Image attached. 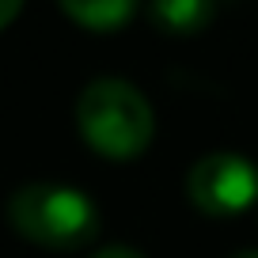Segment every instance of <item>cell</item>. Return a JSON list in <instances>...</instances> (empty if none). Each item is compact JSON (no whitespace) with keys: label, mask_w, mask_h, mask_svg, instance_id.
Masks as SVG:
<instances>
[{"label":"cell","mask_w":258,"mask_h":258,"mask_svg":"<svg viewBox=\"0 0 258 258\" xmlns=\"http://www.w3.org/2000/svg\"><path fill=\"white\" fill-rule=\"evenodd\" d=\"M76 125L80 137L106 160H133L152 145L156 118L148 99L129 80L103 76L91 80L76 99Z\"/></svg>","instance_id":"cell-1"},{"label":"cell","mask_w":258,"mask_h":258,"mask_svg":"<svg viewBox=\"0 0 258 258\" xmlns=\"http://www.w3.org/2000/svg\"><path fill=\"white\" fill-rule=\"evenodd\" d=\"M8 220L27 243L46 250H80L99 235L95 202L61 182L19 186L8 198Z\"/></svg>","instance_id":"cell-2"},{"label":"cell","mask_w":258,"mask_h":258,"mask_svg":"<svg viewBox=\"0 0 258 258\" xmlns=\"http://www.w3.org/2000/svg\"><path fill=\"white\" fill-rule=\"evenodd\" d=\"M186 194L209 217H235L258 202V167L239 152H209L190 167Z\"/></svg>","instance_id":"cell-3"},{"label":"cell","mask_w":258,"mask_h":258,"mask_svg":"<svg viewBox=\"0 0 258 258\" xmlns=\"http://www.w3.org/2000/svg\"><path fill=\"white\" fill-rule=\"evenodd\" d=\"M57 4L73 23L88 31H118L137 12V0H57Z\"/></svg>","instance_id":"cell-4"},{"label":"cell","mask_w":258,"mask_h":258,"mask_svg":"<svg viewBox=\"0 0 258 258\" xmlns=\"http://www.w3.org/2000/svg\"><path fill=\"white\" fill-rule=\"evenodd\" d=\"M148 12L163 34H198L213 19V0H152Z\"/></svg>","instance_id":"cell-5"},{"label":"cell","mask_w":258,"mask_h":258,"mask_svg":"<svg viewBox=\"0 0 258 258\" xmlns=\"http://www.w3.org/2000/svg\"><path fill=\"white\" fill-rule=\"evenodd\" d=\"M19 8H23V0H0V31L19 16Z\"/></svg>","instance_id":"cell-6"},{"label":"cell","mask_w":258,"mask_h":258,"mask_svg":"<svg viewBox=\"0 0 258 258\" xmlns=\"http://www.w3.org/2000/svg\"><path fill=\"white\" fill-rule=\"evenodd\" d=\"M91 258H145V254H137V250H129V247H103Z\"/></svg>","instance_id":"cell-7"},{"label":"cell","mask_w":258,"mask_h":258,"mask_svg":"<svg viewBox=\"0 0 258 258\" xmlns=\"http://www.w3.org/2000/svg\"><path fill=\"white\" fill-rule=\"evenodd\" d=\"M232 258H258V250H243V254H232Z\"/></svg>","instance_id":"cell-8"}]
</instances>
